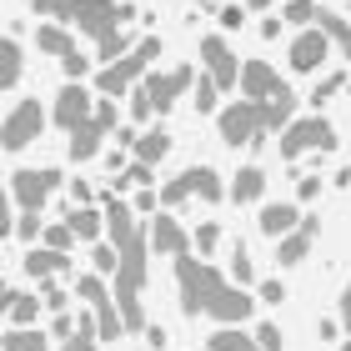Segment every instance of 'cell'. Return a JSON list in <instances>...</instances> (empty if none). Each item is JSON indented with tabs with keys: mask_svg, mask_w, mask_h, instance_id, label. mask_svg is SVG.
I'll return each instance as SVG.
<instances>
[{
	"mask_svg": "<svg viewBox=\"0 0 351 351\" xmlns=\"http://www.w3.org/2000/svg\"><path fill=\"white\" fill-rule=\"evenodd\" d=\"M216 246H221V226H216V221H206V226L196 231V251H201V256H211Z\"/></svg>",
	"mask_w": 351,
	"mask_h": 351,
	"instance_id": "38",
	"label": "cell"
},
{
	"mask_svg": "<svg viewBox=\"0 0 351 351\" xmlns=\"http://www.w3.org/2000/svg\"><path fill=\"white\" fill-rule=\"evenodd\" d=\"M15 81H21V45H15V36L0 40V90H15Z\"/></svg>",
	"mask_w": 351,
	"mask_h": 351,
	"instance_id": "24",
	"label": "cell"
},
{
	"mask_svg": "<svg viewBox=\"0 0 351 351\" xmlns=\"http://www.w3.org/2000/svg\"><path fill=\"white\" fill-rule=\"evenodd\" d=\"M316 25H322L326 36H331V45H341V56L351 60V25L341 21V15L337 10H316Z\"/></svg>",
	"mask_w": 351,
	"mask_h": 351,
	"instance_id": "25",
	"label": "cell"
},
{
	"mask_svg": "<svg viewBox=\"0 0 351 351\" xmlns=\"http://www.w3.org/2000/svg\"><path fill=\"white\" fill-rule=\"evenodd\" d=\"M166 151H171V136L166 131H146V136L136 141V161H146V166H156Z\"/></svg>",
	"mask_w": 351,
	"mask_h": 351,
	"instance_id": "31",
	"label": "cell"
},
{
	"mask_svg": "<svg viewBox=\"0 0 351 351\" xmlns=\"http://www.w3.org/2000/svg\"><path fill=\"white\" fill-rule=\"evenodd\" d=\"M331 146H337V131H331V121H322V116L291 121L281 131V156L286 161H296V156H306V151H331Z\"/></svg>",
	"mask_w": 351,
	"mask_h": 351,
	"instance_id": "4",
	"label": "cell"
},
{
	"mask_svg": "<svg viewBox=\"0 0 351 351\" xmlns=\"http://www.w3.org/2000/svg\"><path fill=\"white\" fill-rule=\"evenodd\" d=\"M71 331H75V326H71V316H66V311H56V326H51V337H66V341H71Z\"/></svg>",
	"mask_w": 351,
	"mask_h": 351,
	"instance_id": "52",
	"label": "cell"
},
{
	"mask_svg": "<svg viewBox=\"0 0 351 351\" xmlns=\"http://www.w3.org/2000/svg\"><path fill=\"white\" fill-rule=\"evenodd\" d=\"M95 116V101H90V90L81 81H71V86H60L56 95V125L60 131H75V125H86Z\"/></svg>",
	"mask_w": 351,
	"mask_h": 351,
	"instance_id": "9",
	"label": "cell"
},
{
	"mask_svg": "<svg viewBox=\"0 0 351 351\" xmlns=\"http://www.w3.org/2000/svg\"><path fill=\"white\" fill-rule=\"evenodd\" d=\"M151 251H161V256H186L191 251V236L176 226V216H156L151 221Z\"/></svg>",
	"mask_w": 351,
	"mask_h": 351,
	"instance_id": "16",
	"label": "cell"
},
{
	"mask_svg": "<svg viewBox=\"0 0 351 351\" xmlns=\"http://www.w3.org/2000/svg\"><path fill=\"white\" fill-rule=\"evenodd\" d=\"M211 351H261V341H256V331H236V326H221L216 337H211Z\"/></svg>",
	"mask_w": 351,
	"mask_h": 351,
	"instance_id": "26",
	"label": "cell"
},
{
	"mask_svg": "<svg viewBox=\"0 0 351 351\" xmlns=\"http://www.w3.org/2000/svg\"><path fill=\"white\" fill-rule=\"evenodd\" d=\"M36 45H40V51H51V56H60V60L75 56V40H71L60 25H40V30H36Z\"/></svg>",
	"mask_w": 351,
	"mask_h": 351,
	"instance_id": "30",
	"label": "cell"
},
{
	"mask_svg": "<svg viewBox=\"0 0 351 351\" xmlns=\"http://www.w3.org/2000/svg\"><path fill=\"white\" fill-rule=\"evenodd\" d=\"M316 0H286V21H296V25H311L316 21Z\"/></svg>",
	"mask_w": 351,
	"mask_h": 351,
	"instance_id": "34",
	"label": "cell"
},
{
	"mask_svg": "<svg viewBox=\"0 0 351 351\" xmlns=\"http://www.w3.org/2000/svg\"><path fill=\"white\" fill-rule=\"evenodd\" d=\"M246 5H256V10H266V5H271V0H246Z\"/></svg>",
	"mask_w": 351,
	"mask_h": 351,
	"instance_id": "56",
	"label": "cell"
},
{
	"mask_svg": "<svg viewBox=\"0 0 351 351\" xmlns=\"http://www.w3.org/2000/svg\"><path fill=\"white\" fill-rule=\"evenodd\" d=\"M146 346L161 351V346H166V331H161V326H146Z\"/></svg>",
	"mask_w": 351,
	"mask_h": 351,
	"instance_id": "54",
	"label": "cell"
},
{
	"mask_svg": "<svg viewBox=\"0 0 351 351\" xmlns=\"http://www.w3.org/2000/svg\"><path fill=\"white\" fill-rule=\"evenodd\" d=\"M261 106V131L271 136V131H286L291 125V110H296V90L291 86H276L266 95V101H256Z\"/></svg>",
	"mask_w": 351,
	"mask_h": 351,
	"instance_id": "14",
	"label": "cell"
},
{
	"mask_svg": "<svg viewBox=\"0 0 351 351\" xmlns=\"http://www.w3.org/2000/svg\"><path fill=\"white\" fill-rule=\"evenodd\" d=\"M71 241H75L71 221H60V226H45V246H51V251H71Z\"/></svg>",
	"mask_w": 351,
	"mask_h": 351,
	"instance_id": "35",
	"label": "cell"
},
{
	"mask_svg": "<svg viewBox=\"0 0 351 351\" xmlns=\"http://www.w3.org/2000/svg\"><path fill=\"white\" fill-rule=\"evenodd\" d=\"M341 86H346V81H341V75H326V81H322V86H316V101H326V95H337Z\"/></svg>",
	"mask_w": 351,
	"mask_h": 351,
	"instance_id": "49",
	"label": "cell"
},
{
	"mask_svg": "<svg viewBox=\"0 0 351 351\" xmlns=\"http://www.w3.org/2000/svg\"><path fill=\"white\" fill-rule=\"evenodd\" d=\"M101 141H106V125L95 116L86 125H75L71 131V161H95V156H101Z\"/></svg>",
	"mask_w": 351,
	"mask_h": 351,
	"instance_id": "19",
	"label": "cell"
},
{
	"mask_svg": "<svg viewBox=\"0 0 351 351\" xmlns=\"http://www.w3.org/2000/svg\"><path fill=\"white\" fill-rule=\"evenodd\" d=\"M40 301H45L51 311H66V291L56 286V276H51V281H40Z\"/></svg>",
	"mask_w": 351,
	"mask_h": 351,
	"instance_id": "42",
	"label": "cell"
},
{
	"mask_svg": "<svg viewBox=\"0 0 351 351\" xmlns=\"http://www.w3.org/2000/svg\"><path fill=\"white\" fill-rule=\"evenodd\" d=\"M316 191H322V181H316V176H301V191H296V196H301V201H316Z\"/></svg>",
	"mask_w": 351,
	"mask_h": 351,
	"instance_id": "51",
	"label": "cell"
},
{
	"mask_svg": "<svg viewBox=\"0 0 351 351\" xmlns=\"http://www.w3.org/2000/svg\"><path fill=\"white\" fill-rule=\"evenodd\" d=\"M251 306H256V301L246 296V286L226 281V286H221V291L211 296V306H206V316H216L221 326H241L246 316H251Z\"/></svg>",
	"mask_w": 351,
	"mask_h": 351,
	"instance_id": "11",
	"label": "cell"
},
{
	"mask_svg": "<svg viewBox=\"0 0 351 351\" xmlns=\"http://www.w3.org/2000/svg\"><path fill=\"white\" fill-rule=\"evenodd\" d=\"M60 66H66V75H71V81H81V75L90 71V60H86L81 51H75V56H66V60H60Z\"/></svg>",
	"mask_w": 351,
	"mask_h": 351,
	"instance_id": "45",
	"label": "cell"
},
{
	"mask_svg": "<svg viewBox=\"0 0 351 351\" xmlns=\"http://www.w3.org/2000/svg\"><path fill=\"white\" fill-rule=\"evenodd\" d=\"M191 186H196V196L201 201H221V196H226V186H221V176L211 171V166H191Z\"/></svg>",
	"mask_w": 351,
	"mask_h": 351,
	"instance_id": "29",
	"label": "cell"
},
{
	"mask_svg": "<svg viewBox=\"0 0 351 351\" xmlns=\"http://www.w3.org/2000/svg\"><path fill=\"white\" fill-rule=\"evenodd\" d=\"M95 341H101V322H95V311H90V316H81V322H75V337L60 346V351H101Z\"/></svg>",
	"mask_w": 351,
	"mask_h": 351,
	"instance_id": "27",
	"label": "cell"
},
{
	"mask_svg": "<svg viewBox=\"0 0 351 351\" xmlns=\"http://www.w3.org/2000/svg\"><path fill=\"white\" fill-rule=\"evenodd\" d=\"M201 60H206V75H211V81H216L221 90L241 86V66H236L231 45L221 40V36H206V40H201Z\"/></svg>",
	"mask_w": 351,
	"mask_h": 351,
	"instance_id": "8",
	"label": "cell"
},
{
	"mask_svg": "<svg viewBox=\"0 0 351 351\" xmlns=\"http://www.w3.org/2000/svg\"><path fill=\"white\" fill-rule=\"evenodd\" d=\"M176 286H181V311L186 316H206V306H211V296L226 286V276H221L216 266H206V261L176 256Z\"/></svg>",
	"mask_w": 351,
	"mask_h": 351,
	"instance_id": "2",
	"label": "cell"
},
{
	"mask_svg": "<svg viewBox=\"0 0 351 351\" xmlns=\"http://www.w3.org/2000/svg\"><path fill=\"white\" fill-rule=\"evenodd\" d=\"M256 341H261V351H281V331L271 326V322H261L256 326Z\"/></svg>",
	"mask_w": 351,
	"mask_h": 351,
	"instance_id": "43",
	"label": "cell"
},
{
	"mask_svg": "<svg viewBox=\"0 0 351 351\" xmlns=\"http://www.w3.org/2000/svg\"><path fill=\"white\" fill-rule=\"evenodd\" d=\"M276 86H281V81H276V71H271L266 60H251V66H241V95H246V101H266Z\"/></svg>",
	"mask_w": 351,
	"mask_h": 351,
	"instance_id": "18",
	"label": "cell"
},
{
	"mask_svg": "<svg viewBox=\"0 0 351 351\" xmlns=\"http://www.w3.org/2000/svg\"><path fill=\"white\" fill-rule=\"evenodd\" d=\"M131 5H116V0H71V21L86 30V36L101 45V40H110V36H121V25L131 21Z\"/></svg>",
	"mask_w": 351,
	"mask_h": 351,
	"instance_id": "3",
	"label": "cell"
},
{
	"mask_svg": "<svg viewBox=\"0 0 351 351\" xmlns=\"http://www.w3.org/2000/svg\"><path fill=\"white\" fill-rule=\"evenodd\" d=\"M125 176H131V186H151V181H156L146 161H131V166H125Z\"/></svg>",
	"mask_w": 351,
	"mask_h": 351,
	"instance_id": "46",
	"label": "cell"
},
{
	"mask_svg": "<svg viewBox=\"0 0 351 351\" xmlns=\"http://www.w3.org/2000/svg\"><path fill=\"white\" fill-rule=\"evenodd\" d=\"M311 241H316V216H301V226L291 236H281L276 261L281 266H301V261H306V251H311Z\"/></svg>",
	"mask_w": 351,
	"mask_h": 351,
	"instance_id": "15",
	"label": "cell"
},
{
	"mask_svg": "<svg viewBox=\"0 0 351 351\" xmlns=\"http://www.w3.org/2000/svg\"><path fill=\"white\" fill-rule=\"evenodd\" d=\"M337 322L351 331V286H346V296H341V316H337Z\"/></svg>",
	"mask_w": 351,
	"mask_h": 351,
	"instance_id": "55",
	"label": "cell"
},
{
	"mask_svg": "<svg viewBox=\"0 0 351 351\" xmlns=\"http://www.w3.org/2000/svg\"><path fill=\"white\" fill-rule=\"evenodd\" d=\"M56 191H60V171H15L10 176V201L21 211H40Z\"/></svg>",
	"mask_w": 351,
	"mask_h": 351,
	"instance_id": "7",
	"label": "cell"
},
{
	"mask_svg": "<svg viewBox=\"0 0 351 351\" xmlns=\"http://www.w3.org/2000/svg\"><path fill=\"white\" fill-rule=\"evenodd\" d=\"M95 121H101L106 131H116V101H110V95H106V101H95Z\"/></svg>",
	"mask_w": 351,
	"mask_h": 351,
	"instance_id": "44",
	"label": "cell"
},
{
	"mask_svg": "<svg viewBox=\"0 0 351 351\" xmlns=\"http://www.w3.org/2000/svg\"><path fill=\"white\" fill-rule=\"evenodd\" d=\"M0 306H5L10 326H30V322L40 316V306H45V301H40V296H25V291H5V301H0Z\"/></svg>",
	"mask_w": 351,
	"mask_h": 351,
	"instance_id": "22",
	"label": "cell"
},
{
	"mask_svg": "<svg viewBox=\"0 0 351 351\" xmlns=\"http://www.w3.org/2000/svg\"><path fill=\"white\" fill-rule=\"evenodd\" d=\"M131 206H136V216H151V211H156V191H151V186H141V196H136Z\"/></svg>",
	"mask_w": 351,
	"mask_h": 351,
	"instance_id": "47",
	"label": "cell"
},
{
	"mask_svg": "<svg viewBox=\"0 0 351 351\" xmlns=\"http://www.w3.org/2000/svg\"><path fill=\"white\" fill-rule=\"evenodd\" d=\"M281 296H286V286H281V281H261V301H271V306H276Z\"/></svg>",
	"mask_w": 351,
	"mask_h": 351,
	"instance_id": "50",
	"label": "cell"
},
{
	"mask_svg": "<svg viewBox=\"0 0 351 351\" xmlns=\"http://www.w3.org/2000/svg\"><path fill=\"white\" fill-rule=\"evenodd\" d=\"M25 271L36 281H51V276H60V271H71V256H66V251L40 246V251H30V256H25Z\"/></svg>",
	"mask_w": 351,
	"mask_h": 351,
	"instance_id": "20",
	"label": "cell"
},
{
	"mask_svg": "<svg viewBox=\"0 0 351 351\" xmlns=\"http://www.w3.org/2000/svg\"><path fill=\"white\" fill-rule=\"evenodd\" d=\"M266 131H261V106L256 101H236L221 110V141L226 146H256Z\"/></svg>",
	"mask_w": 351,
	"mask_h": 351,
	"instance_id": "6",
	"label": "cell"
},
{
	"mask_svg": "<svg viewBox=\"0 0 351 351\" xmlns=\"http://www.w3.org/2000/svg\"><path fill=\"white\" fill-rule=\"evenodd\" d=\"M75 291H81V301L95 311V322H101V341H116L125 331V316H121V301H110L106 281L101 276H81V281H75Z\"/></svg>",
	"mask_w": 351,
	"mask_h": 351,
	"instance_id": "5",
	"label": "cell"
},
{
	"mask_svg": "<svg viewBox=\"0 0 351 351\" xmlns=\"http://www.w3.org/2000/svg\"><path fill=\"white\" fill-rule=\"evenodd\" d=\"M45 341H51V337H40V326H10L0 346H5V351H45Z\"/></svg>",
	"mask_w": 351,
	"mask_h": 351,
	"instance_id": "28",
	"label": "cell"
},
{
	"mask_svg": "<svg viewBox=\"0 0 351 351\" xmlns=\"http://www.w3.org/2000/svg\"><path fill=\"white\" fill-rule=\"evenodd\" d=\"M161 56V36H146V40H136V51L131 56H121L116 66H106L101 75H95V90L101 95H125L131 86L146 81V71H151V60Z\"/></svg>",
	"mask_w": 351,
	"mask_h": 351,
	"instance_id": "1",
	"label": "cell"
},
{
	"mask_svg": "<svg viewBox=\"0 0 351 351\" xmlns=\"http://www.w3.org/2000/svg\"><path fill=\"white\" fill-rule=\"evenodd\" d=\"M326 51H331V36H326L322 25L301 30V36H296V45H291V71H306V75H311V71L326 60Z\"/></svg>",
	"mask_w": 351,
	"mask_h": 351,
	"instance_id": "12",
	"label": "cell"
},
{
	"mask_svg": "<svg viewBox=\"0 0 351 351\" xmlns=\"http://www.w3.org/2000/svg\"><path fill=\"white\" fill-rule=\"evenodd\" d=\"M71 231H75V241H101V231H106V211H95V206H71Z\"/></svg>",
	"mask_w": 351,
	"mask_h": 351,
	"instance_id": "21",
	"label": "cell"
},
{
	"mask_svg": "<svg viewBox=\"0 0 351 351\" xmlns=\"http://www.w3.org/2000/svg\"><path fill=\"white\" fill-rule=\"evenodd\" d=\"M231 276H236V286H251V281H256V271H251L246 246H236V256H231Z\"/></svg>",
	"mask_w": 351,
	"mask_h": 351,
	"instance_id": "36",
	"label": "cell"
},
{
	"mask_svg": "<svg viewBox=\"0 0 351 351\" xmlns=\"http://www.w3.org/2000/svg\"><path fill=\"white\" fill-rule=\"evenodd\" d=\"M40 125H45V110L36 106V101H21L5 116V151H21V146H30V141L40 136Z\"/></svg>",
	"mask_w": 351,
	"mask_h": 351,
	"instance_id": "10",
	"label": "cell"
},
{
	"mask_svg": "<svg viewBox=\"0 0 351 351\" xmlns=\"http://www.w3.org/2000/svg\"><path fill=\"white\" fill-rule=\"evenodd\" d=\"M256 226L271 236V241H281V236H291L301 226V211H296V206H286V201H271V206H261Z\"/></svg>",
	"mask_w": 351,
	"mask_h": 351,
	"instance_id": "17",
	"label": "cell"
},
{
	"mask_svg": "<svg viewBox=\"0 0 351 351\" xmlns=\"http://www.w3.org/2000/svg\"><path fill=\"white\" fill-rule=\"evenodd\" d=\"M90 266H95V276H116V271H121V251L116 246H95Z\"/></svg>",
	"mask_w": 351,
	"mask_h": 351,
	"instance_id": "32",
	"label": "cell"
},
{
	"mask_svg": "<svg viewBox=\"0 0 351 351\" xmlns=\"http://www.w3.org/2000/svg\"><path fill=\"white\" fill-rule=\"evenodd\" d=\"M151 116H156V101H151V95L136 86V95H131V121L141 125V121H151Z\"/></svg>",
	"mask_w": 351,
	"mask_h": 351,
	"instance_id": "39",
	"label": "cell"
},
{
	"mask_svg": "<svg viewBox=\"0 0 351 351\" xmlns=\"http://www.w3.org/2000/svg\"><path fill=\"white\" fill-rule=\"evenodd\" d=\"M186 86H191V71H186V66H176V71H166V75H146V81H141V90L156 101V116H161V110H171L176 95H181Z\"/></svg>",
	"mask_w": 351,
	"mask_h": 351,
	"instance_id": "13",
	"label": "cell"
},
{
	"mask_svg": "<svg viewBox=\"0 0 351 351\" xmlns=\"http://www.w3.org/2000/svg\"><path fill=\"white\" fill-rule=\"evenodd\" d=\"M216 95H221V86L211 81V75H206V81L196 86V110H216Z\"/></svg>",
	"mask_w": 351,
	"mask_h": 351,
	"instance_id": "41",
	"label": "cell"
},
{
	"mask_svg": "<svg viewBox=\"0 0 351 351\" xmlns=\"http://www.w3.org/2000/svg\"><path fill=\"white\" fill-rule=\"evenodd\" d=\"M36 15H56V21H71V0H30Z\"/></svg>",
	"mask_w": 351,
	"mask_h": 351,
	"instance_id": "40",
	"label": "cell"
},
{
	"mask_svg": "<svg viewBox=\"0 0 351 351\" xmlns=\"http://www.w3.org/2000/svg\"><path fill=\"white\" fill-rule=\"evenodd\" d=\"M186 196H196V186H191V171H186V176H176V181L161 191V206H181Z\"/></svg>",
	"mask_w": 351,
	"mask_h": 351,
	"instance_id": "33",
	"label": "cell"
},
{
	"mask_svg": "<svg viewBox=\"0 0 351 351\" xmlns=\"http://www.w3.org/2000/svg\"><path fill=\"white\" fill-rule=\"evenodd\" d=\"M71 201H75V206H90V186L75 181V186H71Z\"/></svg>",
	"mask_w": 351,
	"mask_h": 351,
	"instance_id": "53",
	"label": "cell"
},
{
	"mask_svg": "<svg viewBox=\"0 0 351 351\" xmlns=\"http://www.w3.org/2000/svg\"><path fill=\"white\" fill-rule=\"evenodd\" d=\"M241 21H246L241 5H221V25H226V30H241Z\"/></svg>",
	"mask_w": 351,
	"mask_h": 351,
	"instance_id": "48",
	"label": "cell"
},
{
	"mask_svg": "<svg viewBox=\"0 0 351 351\" xmlns=\"http://www.w3.org/2000/svg\"><path fill=\"white\" fill-rule=\"evenodd\" d=\"M15 236H21V241H36V236H45V231H40V211H21V221H15Z\"/></svg>",
	"mask_w": 351,
	"mask_h": 351,
	"instance_id": "37",
	"label": "cell"
},
{
	"mask_svg": "<svg viewBox=\"0 0 351 351\" xmlns=\"http://www.w3.org/2000/svg\"><path fill=\"white\" fill-rule=\"evenodd\" d=\"M261 191H266V171H261V166H246V171H236V186H231L236 206H241V201H261Z\"/></svg>",
	"mask_w": 351,
	"mask_h": 351,
	"instance_id": "23",
	"label": "cell"
}]
</instances>
